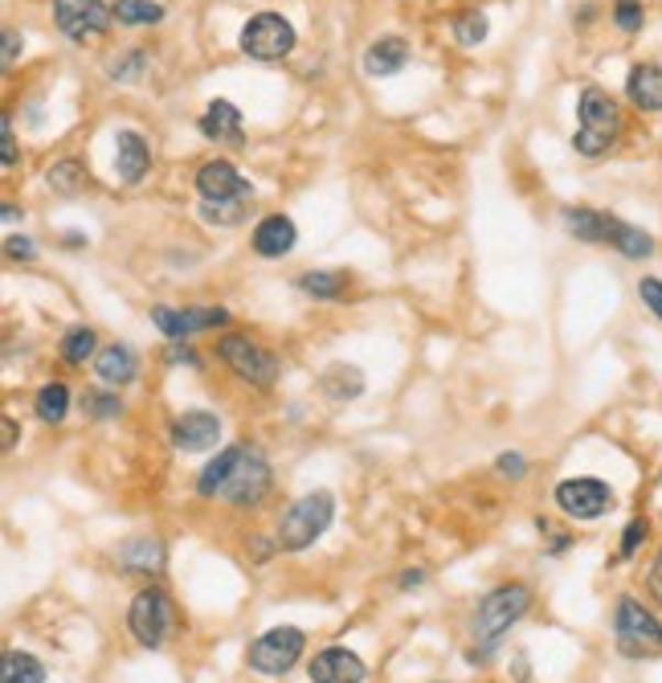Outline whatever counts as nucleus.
<instances>
[{"label": "nucleus", "mask_w": 662, "mask_h": 683, "mask_svg": "<svg viewBox=\"0 0 662 683\" xmlns=\"http://www.w3.org/2000/svg\"><path fill=\"white\" fill-rule=\"evenodd\" d=\"M201 495H221L230 504H258L262 495L271 492V463L262 459V451H250V447H230L221 451L213 463L205 466L201 483H197Z\"/></svg>", "instance_id": "f257e3e1"}, {"label": "nucleus", "mask_w": 662, "mask_h": 683, "mask_svg": "<svg viewBox=\"0 0 662 683\" xmlns=\"http://www.w3.org/2000/svg\"><path fill=\"white\" fill-rule=\"evenodd\" d=\"M528 606H532V594H528L523 585H499V590H490V594L478 602L475 651H471V659H487V654L504 642L507 630L528 614Z\"/></svg>", "instance_id": "f03ea898"}, {"label": "nucleus", "mask_w": 662, "mask_h": 683, "mask_svg": "<svg viewBox=\"0 0 662 683\" xmlns=\"http://www.w3.org/2000/svg\"><path fill=\"white\" fill-rule=\"evenodd\" d=\"M576 115H581V128H576V135H573V147L581 152V156H589V161L605 156V152L614 147V140H618V131H621L618 102L609 99L602 87H589L585 95H581Z\"/></svg>", "instance_id": "7ed1b4c3"}, {"label": "nucleus", "mask_w": 662, "mask_h": 683, "mask_svg": "<svg viewBox=\"0 0 662 683\" xmlns=\"http://www.w3.org/2000/svg\"><path fill=\"white\" fill-rule=\"evenodd\" d=\"M331 516H335V499L328 492H311L302 495L299 504H290L283 524H278V544L287 553H302L307 544H316L323 532H328Z\"/></svg>", "instance_id": "20e7f679"}, {"label": "nucleus", "mask_w": 662, "mask_h": 683, "mask_svg": "<svg viewBox=\"0 0 662 683\" xmlns=\"http://www.w3.org/2000/svg\"><path fill=\"white\" fill-rule=\"evenodd\" d=\"M614 639H618V651L626 659H654V654H662V623L642 602L621 597L618 614H614Z\"/></svg>", "instance_id": "39448f33"}, {"label": "nucleus", "mask_w": 662, "mask_h": 683, "mask_svg": "<svg viewBox=\"0 0 662 683\" xmlns=\"http://www.w3.org/2000/svg\"><path fill=\"white\" fill-rule=\"evenodd\" d=\"M295 49V30L283 13H258L245 21L242 30V54L258 62H278Z\"/></svg>", "instance_id": "423d86ee"}, {"label": "nucleus", "mask_w": 662, "mask_h": 683, "mask_svg": "<svg viewBox=\"0 0 662 683\" xmlns=\"http://www.w3.org/2000/svg\"><path fill=\"white\" fill-rule=\"evenodd\" d=\"M302 654V630L299 626H274L250 647V668L258 675H287Z\"/></svg>", "instance_id": "0eeeda50"}, {"label": "nucleus", "mask_w": 662, "mask_h": 683, "mask_svg": "<svg viewBox=\"0 0 662 683\" xmlns=\"http://www.w3.org/2000/svg\"><path fill=\"white\" fill-rule=\"evenodd\" d=\"M128 626L144 647H159L168 639V630H173V602H168V594L164 590H144L131 602Z\"/></svg>", "instance_id": "6e6552de"}, {"label": "nucleus", "mask_w": 662, "mask_h": 683, "mask_svg": "<svg viewBox=\"0 0 662 683\" xmlns=\"http://www.w3.org/2000/svg\"><path fill=\"white\" fill-rule=\"evenodd\" d=\"M54 16H58V30L74 42H90L111 30V9L102 0H54Z\"/></svg>", "instance_id": "1a4fd4ad"}, {"label": "nucleus", "mask_w": 662, "mask_h": 683, "mask_svg": "<svg viewBox=\"0 0 662 683\" xmlns=\"http://www.w3.org/2000/svg\"><path fill=\"white\" fill-rule=\"evenodd\" d=\"M221 356H225V364H230L238 377L258 385V389L274 385V377H278V361H274L271 352H262L254 340H245V335H225L221 340Z\"/></svg>", "instance_id": "9d476101"}, {"label": "nucleus", "mask_w": 662, "mask_h": 683, "mask_svg": "<svg viewBox=\"0 0 662 683\" xmlns=\"http://www.w3.org/2000/svg\"><path fill=\"white\" fill-rule=\"evenodd\" d=\"M556 504L573 520H597V516L614 508V492L602 480H564L556 487Z\"/></svg>", "instance_id": "9b49d317"}, {"label": "nucleus", "mask_w": 662, "mask_h": 683, "mask_svg": "<svg viewBox=\"0 0 662 683\" xmlns=\"http://www.w3.org/2000/svg\"><path fill=\"white\" fill-rule=\"evenodd\" d=\"M230 320V311L225 307H152V323H156L159 332L168 335V340H185L192 332H209V328H221V323Z\"/></svg>", "instance_id": "f8f14e48"}, {"label": "nucleus", "mask_w": 662, "mask_h": 683, "mask_svg": "<svg viewBox=\"0 0 662 683\" xmlns=\"http://www.w3.org/2000/svg\"><path fill=\"white\" fill-rule=\"evenodd\" d=\"M197 192H201V201H250L254 185L230 161H209L197 173Z\"/></svg>", "instance_id": "ddd939ff"}, {"label": "nucleus", "mask_w": 662, "mask_h": 683, "mask_svg": "<svg viewBox=\"0 0 662 683\" xmlns=\"http://www.w3.org/2000/svg\"><path fill=\"white\" fill-rule=\"evenodd\" d=\"M217 438H221V422H217L213 414H205V409H188V414H180L173 422V442L176 451H209V447H217Z\"/></svg>", "instance_id": "4468645a"}, {"label": "nucleus", "mask_w": 662, "mask_h": 683, "mask_svg": "<svg viewBox=\"0 0 662 683\" xmlns=\"http://www.w3.org/2000/svg\"><path fill=\"white\" fill-rule=\"evenodd\" d=\"M311 683H364V663L356 659L352 651H344V647H331V651L316 654L311 659Z\"/></svg>", "instance_id": "2eb2a0df"}, {"label": "nucleus", "mask_w": 662, "mask_h": 683, "mask_svg": "<svg viewBox=\"0 0 662 683\" xmlns=\"http://www.w3.org/2000/svg\"><path fill=\"white\" fill-rule=\"evenodd\" d=\"M201 135H205V140H213V144L242 147V140H245L242 111H238L230 99L209 102V107H205V115H201Z\"/></svg>", "instance_id": "dca6fc26"}, {"label": "nucleus", "mask_w": 662, "mask_h": 683, "mask_svg": "<svg viewBox=\"0 0 662 683\" xmlns=\"http://www.w3.org/2000/svg\"><path fill=\"white\" fill-rule=\"evenodd\" d=\"M119 156H115V168H119V180L123 185H140L147 173V164H152V147L140 131H119Z\"/></svg>", "instance_id": "f3484780"}, {"label": "nucleus", "mask_w": 662, "mask_h": 683, "mask_svg": "<svg viewBox=\"0 0 662 683\" xmlns=\"http://www.w3.org/2000/svg\"><path fill=\"white\" fill-rule=\"evenodd\" d=\"M295 238H299L295 221L283 218V213H274V218H266L258 230H254V250H258L262 258H283V254L295 250Z\"/></svg>", "instance_id": "a211bd4d"}, {"label": "nucleus", "mask_w": 662, "mask_h": 683, "mask_svg": "<svg viewBox=\"0 0 662 683\" xmlns=\"http://www.w3.org/2000/svg\"><path fill=\"white\" fill-rule=\"evenodd\" d=\"M626 95H630V102L638 111H662V66H654V62L633 66Z\"/></svg>", "instance_id": "6ab92c4d"}, {"label": "nucleus", "mask_w": 662, "mask_h": 683, "mask_svg": "<svg viewBox=\"0 0 662 683\" xmlns=\"http://www.w3.org/2000/svg\"><path fill=\"white\" fill-rule=\"evenodd\" d=\"M95 373L102 377V385H131L135 373H140V361L128 344H107L95 361Z\"/></svg>", "instance_id": "aec40b11"}, {"label": "nucleus", "mask_w": 662, "mask_h": 683, "mask_svg": "<svg viewBox=\"0 0 662 683\" xmlns=\"http://www.w3.org/2000/svg\"><path fill=\"white\" fill-rule=\"evenodd\" d=\"M409 62V45L401 37H380V42L368 45V54H364V70L373 74V78H385V74H397Z\"/></svg>", "instance_id": "412c9836"}, {"label": "nucleus", "mask_w": 662, "mask_h": 683, "mask_svg": "<svg viewBox=\"0 0 662 683\" xmlns=\"http://www.w3.org/2000/svg\"><path fill=\"white\" fill-rule=\"evenodd\" d=\"M614 221L609 213H602V209H564V225H569V233H576L581 242H609V230H614Z\"/></svg>", "instance_id": "4be33fe9"}, {"label": "nucleus", "mask_w": 662, "mask_h": 683, "mask_svg": "<svg viewBox=\"0 0 662 683\" xmlns=\"http://www.w3.org/2000/svg\"><path fill=\"white\" fill-rule=\"evenodd\" d=\"M609 246L626 254V258H650V250H654V238L642 233L638 225H626V221H614V230H609Z\"/></svg>", "instance_id": "5701e85b"}, {"label": "nucleus", "mask_w": 662, "mask_h": 683, "mask_svg": "<svg viewBox=\"0 0 662 683\" xmlns=\"http://www.w3.org/2000/svg\"><path fill=\"white\" fill-rule=\"evenodd\" d=\"M323 389L335 397V401H347V397H356L364 389V377L361 368H352V364H331L328 373H323Z\"/></svg>", "instance_id": "b1692460"}, {"label": "nucleus", "mask_w": 662, "mask_h": 683, "mask_svg": "<svg viewBox=\"0 0 662 683\" xmlns=\"http://www.w3.org/2000/svg\"><path fill=\"white\" fill-rule=\"evenodd\" d=\"M4 683H45V668L42 659H33L25 651H9L4 654Z\"/></svg>", "instance_id": "393cba45"}, {"label": "nucleus", "mask_w": 662, "mask_h": 683, "mask_svg": "<svg viewBox=\"0 0 662 683\" xmlns=\"http://www.w3.org/2000/svg\"><path fill=\"white\" fill-rule=\"evenodd\" d=\"M299 287L307 295H316V299H340L347 287V275L344 271H307L299 278Z\"/></svg>", "instance_id": "a878e982"}, {"label": "nucleus", "mask_w": 662, "mask_h": 683, "mask_svg": "<svg viewBox=\"0 0 662 683\" xmlns=\"http://www.w3.org/2000/svg\"><path fill=\"white\" fill-rule=\"evenodd\" d=\"M111 13H115L123 25H156V21H164V9H159L156 0H115Z\"/></svg>", "instance_id": "bb28decb"}, {"label": "nucleus", "mask_w": 662, "mask_h": 683, "mask_svg": "<svg viewBox=\"0 0 662 683\" xmlns=\"http://www.w3.org/2000/svg\"><path fill=\"white\" fill-rule=\"evenodd\" d=\"M66 409H70V389L66 385H42V393H37V418L42 422H62Z\"/></svg>", "instance_id": "cd10ccee"}, {"label": "nucleus", "mask_w": 662, "mask_h": 683, "mask_svg": "<svg viewBox=\"0 0 662 683\" xmlns=\"http://www.w3.org/2000/svg\"><path fill=\"white\" fill-rule=\"evenodd\" d=\"M90 352H95V332H90V328H70L66 340H62V361L87 364Z\"/></svg>", "instance_id": "c85d7f7f"}, {"label": "nucleus", "mask_w": 662, "mask_h": 683, "mask_svg": "<svg viewBox=\"0 0 662 683\" xmlns=\"http://www.w3.org/2000/svg\"><path fill=\"white\" fill-rule=\"evenodd\" d=\"M45 180H49V189H58V192H78L82 189V180H87V173H82V164H74V161H62L54 164L49 173H45Z\"/></svg>", "instance_id": "c756f323"}, {"label": "nucleus", "mask_w": 662, "mask_h": 683, "mask_svg": "<svg viewBox=\"0 0 662 683\" xmlns=\"http://www.w3.org/2000/svg\"><path fill=\"white\" fill-rule=\"evenodd\" d=\"M250 201H201V213L209 225H238L245 218Z\"/></svg>", "instance_id": "7c9ffc66"}, {"label": "nucleus", "mask_w": 662, "mask_h": 683, "mask_svg": "<svg viewBox=\"0 0 662 683\" xmlns=\"http://www.w3.org/2000/svg\"><path fill=\"white\" fill-rule=\"evenodd\" d=\"M454 33H459L462 45H478L483 37H487V16L483 13H462L459 21H454Z\"/></svg>", "instance_id": "2f4dec72"}, {"label": "nucleus", "mask_w": 662, "mask_h": 683, "mask_svg": "<svg viewBox=\"0 0 662 683\" xmlns=\"http://www.w3.org/2000/svg\"><path fill=\"white\" fill-rule=\"evenodd\" d=\"M614 21H618V30L638 33V30H642V4H638V0H618V9H614Z\"/></svg>", "instance_id": "473e14b6"}, {"label": "nucleus", "mask_w": 662, "mask_h": 683, "mask_svg": "<svg viewBox=\"0 0 662 683\" xmlns=\"http://www.w3.org/2000/svg\"><path fill=\"white\" fill-rule=\"evenodd\" d=\"M87 406H90V414L95 418H115L119 409V397H111V393H87Z\"/></svg>", "instance_id": "72a5a7b5"}, {"label": "nucleus", "mask_w": 662, "mask_h": 683, "mask_svg": "<svg viewBox=\"0 0 662 683\" xmlns=\"http://www.w3.org/2000/svg\"><path fill=\"white\" fill-rule=\"evenodd\" d=\"M638 295H642V304L662 320V278H642V283H638Z\"/></svg>", "instance_id": "f704fd0d"}, {"label": "nucleus", "mask_w": 662, "mask_h": 683, "mask_svg": "<svg viewBox=\"0 0 662 683\" xmlns=\"http://www.w3.org/2000/svg\"><path fill=\"white\" fill-rule=\"evenodd\" d=\"M647 540V520H630V528L621 532V557H633L638 553V544Z\"/></svg>", "instance_id": "c9c22d12"}, {"label": "nucleus", "mask_w": 662, "mask_h": 683, "mask_svg": "<svg viewBox=\"0 0 662 683\" xmlns=\"http://www.w3.org/2000/svg\"><path fill=\"white\" fill-rule=\"evenodd\" d=\"M0 161H4V168H13V161H16V140H13V123L9 119H0Z\"/></svg>", "instance_id": "e433bc0d"}, {"label": "nucleus", "mask_w": 662, "mask_h": 683, "mask_svg": "<svg viewBox=\"0 0 662 683\" xmlns=\"http://www.w3.org/2000/svg\"><path fill=\"white\" fill-rule=\"evenodd\" d=\"M647 585H650V597H654V602H659V606H662V553L654 557V565H650Z\"/></svg>", "instance_id": "4c0bfd02"}, {"label": "nucleus", "mask_w": 662, "mask_h": 683, "mask_svg": "<svg viewBox=\"0 0 662 683\" xmlns=\"http://www.w3.org/2000/svg\"><path fill=\"white\" fill-rule=\"evenodd\" d=\"M499 471H504L507 480H519V475L528 471V463H523L519 454H504V459H499Z\"/></svg>", "instance_id": "58836bf2"}, {"label": "nucleus", "mask_w": 662, "mask_h": 683, "mask_svg": "<svg viewBox=\"0 0 662 683\" xmlns=\"http://www.w3.org/2000/svg\"><path fill=\"white\" fill-rule=\"evenodd\" d=\"M4 246H9V258H33V254H37L30 238H9Z\"/></svg>", "instance_id": "ea45409f"}, {"label": "nucleus", "mask_w": 662, "mask_h": 683, "mask_svg": "<svg viewBox=\"0 0 662 683\" xmlns=\"http://www.w3.org/2000/svg\"><path fill=\"white\" fill-rule=\"evenodd\" d=\"M16 49H21V37L9 30V33H4V62H16Z\"/></svg>", "instance_id": "a19ab883"}, {"label": "nucleus", "mask_w": 662, "mask_h": 683, "mask_svg": "<svg viewBox=\"0 0 662 683\" xmlns=\"http://www.w3.org/2000/svg\"><path fill=\"white\" fill-rule=\"evenodd\" d=\"M13 438H16V426L4 418V447H13Z\"/></svg>", "instance_id": "79ce46f5"}, {"label": "nucleus", "mask_w": 662, "mask_h": 683, "mask_svg": "<svg viewBox=\"0 0 662 683\" xmlns=\"http://www.w3.org/2000/svg\"><path fill=\"white\" fill-rule=\"evenodd\" d=\"M421 582H426V577H421V569H409V577H405L401 585H421Z\"/></svg>", "instance_id": "37998d69"}]
</instances>
